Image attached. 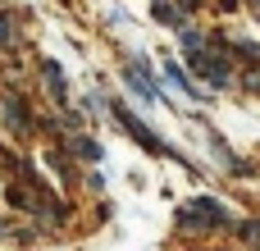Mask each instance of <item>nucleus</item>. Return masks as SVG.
I'll return each mask as SVG.
<instances>
[{
  "instance_id": "f257e3e1",
  "label": "nucleus",
  "mask_w": 260,
  "mask_h": 251,
  "mask_svg": "<svg viewBox=\"0 0 260 251\" xmlns=\"http://www.w3.org/2000/svg\"><path fill=\"white\" fill-rule=\"evenodd\" d=\"M183 224H197V229H219V224H233L229 219V210L219 206V201H187L183 206Z\"/></svg>"
},
{
  "instance_id": "f03ea898",
  "label": "nucleus",
  "mask_w": 260,
  "mask_h": 251,
  "mask_svg": "<svg viewBox=\"0 0 260 251\" xmlns=\"http://www.w3.org/2000/svg\"><path fill=\"white\" fill-rule=\"evenodd\" d=\"M187 59H192V69H197V73H201L210 87H229V78H233V73H229V64H224L219 55H206V50H187Z\"/></svg>"
},
{
  "instance_id": "7ed1b4c3",
  "label": "nucleus",
  "mask_w": 260,
  "mask_h": 251,
  "mask_svg": "<svg viewBox=\"0 0 260 251\" xmlns=\"http://www.w3.org/2000/svg\"><path fill=\"white\" fill-rule=\"evenodd\" d=\"M123 78H128V82H133L146 101H160V87L151 82V69H146V59H142V55H133V64L123 69Z\"/></svg>"
},
{
  "instance_id": "20e7f679",
  "label": "nucleus",
  "mask_w": 260,
  "mask_h": 251,
  "mask_svg": "<svg viewBox=\"0 0 260 251\" xmlns=\"http://www.w3.org/2000/svg\"><path fill=\"white\" fill-rule=\"evenodd\" d=\"M114 119H119V123H123V128H128V133H133V137H137V142L146 146V151H165V146H160V137H155V133H151V128H146L142 119H133V114L123 110V105H114Z\"/></svg>"
},
{
  "instance_id": "39448f33",
  "label": "nucleus",
  "mask_w": 260,
  "mask_h": 251,
  "mask_svg": "<svg viewBox=\"0 0 260 251\" xmlns=\"http://www.w3.org/2000/svg\"><path fill=\"white\" fill-rule=\"evenodd\" d=\"M46 87L55 91V101H59V105L69 101V82H64V73H59V64H46Z\"/></svg>"
},
{
  "instance_id": "423d86ee",
  "label": "nucleus",
  "mask_w": 260,
  "mask_h": 251,
  "mask_svg": "<svg viewBox=\"0 0 260 251\" xmlns=\"http://www.w3.org/2000/svg\"><path fill=\"white\" fill-rule=\"evenodd\" d=\"M5 119L18 128V133H27L32 128V119H27V110H23V101H5Z\"/></svg>"
},
{
  "instance_id": "0eeeda50",
  "label": "nucleus",
  "mask_w": 260,
  "mask_h": 251,
  "mask_svg": "<svg viewBox=\"0 0 260 251\" xmlns=\"http://www.w3.org/2000/svg\"><path fill=\"white\" fill-rule=\"evenodd\" d=\"M165 73H169V82H174V87H178V91H187V96H201V91H197V82H187V73H183V69H178V64H169V69H165Z\"/></svg>"
},
{
  "instance_id": "6e6552de",
  "label": "nucleus",
  "mask_w": 260,
  "mask_h": 251,
  "mask_svg": "<svg viewBox=\"0 0 260 251\" xmlns=\"http://www.w3.org/2000/svg\"><path fill=\"white\" fill-rule=\"evenodd\" d=\"M73 151H78V155H87V160H101V146H96L91 137H73Z\"/></svg>"
},
{
  "instance_id": "1a4fd4ad",
  "label": "nucleus",
  "mask_w": 260,
  "mask_h": 251,
  "mask_svg": "<svg viewBox=\"0 0 260 251\" xmlns=\"http://www.w3.org/2000/svg\"><path fill=\"white\" fill-rule=\"evenodd\" d=\"M155 18H165V23H178V9H174V5H165V0H155Z\"/></svg>"
},
{
  "instance_id": "9d476101",
  "label": "nucleus",
  "mask_w": 260,
  "mask_h": 251,
  "mask_svg": "<svg viewBox=\"0 0 260 251\" xmlns=\"http://www.w3.org/2000/svg\"><path fill=\"white\" fill-rule=\"evenodd\" d=\"M9 41H14V18L0 14V46H9Z\"/></svg>"
},
{
  "instance_id": "9b49d317",
  "label": "nucleus",
  "mask_w": 260,
  "mask_h": 251,
  "mask_svg": "<svg viewBox=\"0 0 260 251\" xmlns=\"http://www.w3.org/2000/svg\"><path fill=\"white\" fill-rule=\"evenodd\" d=\"M242 238L247 242H260V224H242Z\"/></svg>"
}]
</instances>
